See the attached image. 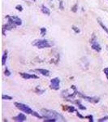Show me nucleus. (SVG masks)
<instances>
[{
	"label": "nucleus",
	"instance_id": "obj_27",
	"mask_svg": "<svg viewBox=\"0 0 108 122\" xmlns=\"http://www.w3.org/2000/svg\"><path fill=\"white\" fill-rule=\"evenodd\" d=\"M59 8H60V10H64V2H63L62 0H60V1H59Z\"/></svg>",
	"mask_w": 108,
	"mask_h": 122
},
{
	"label": "nucleus",
	"instance_id": "obj_13",
	"mask_svg": "<svg viewBox=\"0 0 108 122\" xmlns=\"http://www.w3.org/2000/svg\"><path fill=\"white\" fill-rule=\"evenodd\" d=\"M7 59V51H5L4 53L3 54V56H2V64L3 65H5Z\"/></svg>",
	"mask_w": 108,
	"mask_h": 122
},
{
	"label": "nucleus",
	"instance_id": "obj_24",
	"mask_svg": "<svg viewBox=\"0 0 108 122\" xmlns=\"http://www.w3.org/2000/svg\"><path fill=\"white\" fill-rule=\"evenodd\" d=\"M85 118L89 119V121L90 122H93V116H92V115H88V116H86Z\"/></svg>",
	"mask_w": 108,
	"mask_h": 122
},
{
	"label": "nucleus",
	"instance_id": "obj_17",
	"mask_svg": "<svg viewBox=\"0 0 108 122\" xmlns=\"http://www.w3.org/2000/svg\"><path fill=\"white\" fill-rule=\"evenodd\" d=\"M2 99L3 100H11L12 99V97H11V96H9V95H6V94H3Z\"/></svg>",
	"mask_w": 108,
	"mask_h": 122
},
{
	"label": "nucleus",
	"instance_id": "obj_23",
	"mask_svg": "<svg viewBox=\"0 0 108 122\" xmlns=\"http://www.w3.org/2000/svg\"><path fill=\"white\" fill-rule=\"evenodd\" d=\"M108 121V116H107V117H104L103 118H100V119H98V121L99 122H103V121Z\"/></svg>",
	"mask_w": 108,
	"mask_h": 122
},
{
	"label": "nucleus",
	"instance_id": "obj_18",
	"mask_svg": "<svg viewBox=\"0 0 108 122\" xmlns=\"http://www.w3.org/2000/svg\"><path fill=\"white\" fill-rule=\"evenodd\" d=\"M72 30H74V32H75L76 33H79L80 32V29H78L76 26H75V25H73V26L72 27Z\"/></svg>",
	"mask_w": 108,
	"mask_h": 122
},
{
	"label": "nucleus",
	"instance_id": "obj_11",
	"mask_svg": "<svg viewBox=\"0 0 108 122\" xmlns=\"http://www.w3.org/2000/svg\"><path fill=\"white\" fill-rule=\"evenodd\" d=\"M63 109L65 110L67 112H70V113L75 112L77 111L74 106H63Z\"/></svg>",
	"mask_w": 108,
	"mask_h": 122
},
{
	"label": "nucleus",
	"instance_id": "obj_14",
	"mask_svg": "<svg viewBox=\"0 0 108 122\" xmlns=\"http://www.w3.org/2000/svg\"><path fill=\"white\" fill-rule=\"evenodd\" d=\"M98 24L100 25V26L102 27V29H103V30H105V32L108 34V29L107 28V26H106V25H104V24H103V22H102L101 20H100V19H98Z\"/></svg>",
	"mask_w": 108,
	"mask_h": 122
},
{
	"label": "nucleus",
	"instance_id": "obj_19",
	"mask_svg": "<svg viewBox=\"0 0 108 122\" xmlns=\"http://www.w3.org/2000/svg\"><path fill=\"white\" fill-rule=\"evenodd\" d=\"M35 91H36L38 94H43V93L45 92V90H40V88H39L38 86H37V88H36V90H35Z\"/></svg>",
	"mask_w": 108,
	"mask_h": 122
},
{
	"label": "nucleus",
	"instance_id": "obj_20",
	"mask_svg": "<svg viewBox=\"0 0 108 122\" xmlns=\"http://www.w3.org/2000/svg\"><path fill=\"white\" fill-rule=\"evenodd\" d=\"M77 7H78V4L77 3H76V4L72 7V9L71 10H72V11H73V12H76V11H77Z\"/></svg>",
	"mask_w": 108,
	"mask_h": 122
},
{
	"label": "nucleus",
	"instance_id": "obj_5",
	"mask_svg": "<svg viewBox=\"0 0 108 122\" xmlns=\"http://www.w3.org/2000/svg\"><path fill=\"white\" fill-rule=\"evenodd\" d=\"M7 19L8 20V22L13 24L15 26H20L22 25V20L18 16H11V15H7Z\"/></svg>",
	"mask_w": 108,
	"mask_h": 122
},
{
	"label": "nucleus",
	"instance_id": "obj_4",
	"mask_svg": "<svg viewBox=\"0 0 108 122\" xmlns=\"http://www.w3.org/2000/svg\"><path fill=\"white\" fill-rule=\"evenodd\" d=\"M90 43H91V47L93 50H94L97 52H100L102 51V47L99 45V43L98 42L97 38H96L95 35H93L92 38L90 39Z\"/></svg>",
	"mask_w": 108,
	"mask_h": 122
},
{
	"label": "nucleus",
	"instance_id": "obj_12",
	"mask_svg": "<svg viewBox=\"0 0 108 122\" xmlns=\"http://www.w3.org/2000/svg\"><path fill=\"white\" fill-rule=\"evenodd\" d=\"M42 13H44V14H46L47 15H50V9H49L47 7H46L45 5H42Z\"/></svg>",
	"mask_w": 108,
	"mask_h": 122
},
{
	"label": "nucleus",
	"instance_id": "obj_21",
	"mask_svg": "<svg viewBox=\"0 0 108 122\" xmlns=\"http://www.w3.org/2000/svg\"><path fill=\"white\" fill-rule=\"evenodd\" d=\"M11 72H10L8 68H6V69H5V71H4V74H5V76H11Z\"/></svg>",
	"mask_w": 108,
	"mask_h": 122
},
{
	"label": "nucleus",
	"instance_id": "obj_31",
	"mask_svg": "<svg viewBox=\"0 0 108 122\" xmlns=\"http://www.w3.org/2000/svg\"><path fill=\"white\" fill-rule=\"evenodd\" d=\"M107 1H108V0H107Z\"/></svg>",
	"mask_w": 108,
	"mask_h": 122
},
{
	"label": "nucleus",
	"instance_id": "obj_30",
	"mask_svg": "<svg viewBox=\"0 0 108 122\" xmlns=\"http://www.w3.org/2000/svg\"><path fill=\"white\" fill-rule=\"evenodd\" d=\"M50 1H52V0H50Z\"/></svg>",
	"mask_w": 108,
	"mask_h": 122
},
{
	"label": "nucleus",
	"instance_id": "obj_8",
	"mask_svg": "<svg viewBox=\"0 0 108 122\" xmlns=\"http://www.w3.org/2000/svg\"><path fill=\"white\" fill-rule=\"evenodd\" d=\"M20 75L25 80H29V79H38V76L35 74H30V73H25V72H20Z\"/></svg>",
	"mask_w": 108,
	"mask_h": 122
},
{
	"label": "nucleus",
	"instance_id": "obj_1",
	"mask_svg": "<svg viewBox=\"0 0 108 122\" xmlns=\"http://www.w3.org/2000/svg\"><path fill=\"white\" fill-rule=\"evenodd\" d=\"M42 117L44 118H48V119H55L56 121H66L64 117L62 115H60L59 112H57L54 110H49V109H43L41 110Z\"/></svg>",
	"mask_w": 108,
	"mask_h": 122
},
{
	"label": "nucleus",
	"instance_id": "obj_16",
	"mask_svg": "<svg viewBox=\"0 0 108 122\" xmlns=\"http://www.w3.org/2000/svg\"><path fill=\"white\" fill-rule=\"evenodd\" d=\"M40 32H41V35H42V37H44L46 33V29L44 28V27H42V28L40 29Z\"/></svg>",
	"mask_w": 108,
	"mask_h": 122
},
{
	"label": "nucleus",
	"instance_id": "obj_7",
	"mask_svg": "<svg viewBox=\"0 0 108 122\" xmlns=\"http://www.w3.org/2000/svg\"><path fill=\"white\" fill-rule=\"evenodd\" d=\"M59 86H60V79L59 77H54L50 80V87L51 88L52 90H58L59 89Z\"/></svg>",
	"mask_w": 108,
	"mask_h": 122
},
{
	"label": "nucleus",
	"instance_id": "obj_3",
	"mask_svg": "<svg viewBox=\"0 0 108 122\" xmlns=\"http://www.w3.org/2000/svg\"><path fill=\"white\" fill-rule=\"evenodd\" d=\"M14 105L15 106V107L18 108L20 111L23 112H25L26 114H30V115H32L33 111L29 107V106L25 105V104H24V103H18V102H15L14 103Z\"/></svg>",
	"mask_w": 108,
	"mask_h": 122
},
{
	"label": "nucleus",
	"instance_id": "obj_22",
	"mask_svg": "<svg viewBox=\"0 0 108 122\" xmlns=\"http://www.w3.org/2000/svg\"><path fill=\"white\" fill-rule=\"evenodd\" d=\"M15 9L17 10V11H23V7L21 5H16L15 6Z\"/></svg>",
	"mask_w": 108,
	"mask_h": 122
},
{
	"label": "nucleus",
	"instance_id": "obj_2",
	"mask_svg": "<svg viewBox=\"0 0 108 122\" xmlns=\"http://www.w3.org/2000/svg\"><path fill=\"white\" fill-rule=\"evenodd\" d=\"M32 45L38 47L39 49L49 48V47L51 46V44L47 40H46V39H38V40H35L34 42L32 43Z\"/></svg>",
	"mask_w": 108,
	"mask_h": 122
},
{
	"label": "nucleus",
	"instance_id": "obj_15",
	"mask_svg": "<svg viewBox=\"0 0 108 122\" xmlns=\"http://www.w3.org/2000/svg\"><path fill=\"white\" fill-rule=\"evenodd\" d=\"M32 116H33V117H36L37 118H39V119H42V118H44V117H42V115L41 116L40 114H38V112H35V111L33 112Z\"/></svg>",
	"mask_w": 108,
	"mask_h": 122
},
{
	"label": "nucleus",
	"instance_id": "obj_9",
	"mask_svg": "<svg viewBox=\"0 0 108 122\" xmlns=\"http://www.w3.org/2000/svg\"><path fill=\"white\" fill-rule=\"evenodd\" d=\"M27 120L26 116L23 113H20L19 115H17L16 117H13V121H17V122H22V121H25Z\"/></svg>",
	"mask_w": 108,
	"mask_h": 122
},
{
	"label": "nucleus",
	"instance_id": "obj_29",
	"mask_svg": "<svg viewBox=\"0 0 108 122\" xmlns=\"http://www.w3.org/2000/svg\"><path fill=\"white\" fill-rule=\"evenodd\" d=\"M32 1H33V2H35V1H36V0H32Z\"/></svg>",
	"mask_w": 108,
	"mask_h": 122
},
{
	"label": "nucleus",
	"instance_id": "obj_6",
	"mask_svg": "<svg viewBox=\"0 0 108 122\" xmlns=\"http://www.w3.org/2000/svg\"><path fill=\"white\" fill-rule=\"evenodd\" d=\"M79 97L82 98V99H85L86 101L89 102V103H97L99 102V98H97V97H89V96H86V95H84L82 94L81 93L78 92V94H77Z\"/></svg>",
	"mask_w": 108,
	"mask_h": 122
},
{
	"label": "nucleus",
	"instance_id": "obj_26",
	"mask_svg": "<svg viewBox=\"0 0 108 122\" xmlns=\"http://www.w3.org/2000/svg\"><path fill=\"white\" fill-rule=\"evenodd\" d=\"M103 72L104 74L106 75V76H107V79L108 80V68H105L103 69Z\"/></svg>",
	"mask_w": 108,
	"mask_h": 122
},
{
	"label": "nucleus",
	"instance_id": "obj_10",
	"mask_svg": "<svg viewBox=\"0 0 108 122\" xmlns=\"http://www.w3.org/2000/svg\"><path fill=\"white\" fill-rule=\"evenodd\" d=\"M35 72H38V73L42 74L43 76H49L50 75V72L49 70L47 69H43V68H37V69L34 70Z\"/></svg>",
	"mask_w": 108,
	"mask_h": 122
},
{
	"label": "nucleus",
	"instance_id": "obj_25",
	"mask_svg": "<svg viewBox=\"0 0 108 122\" xmlns=\"http://www.w3.org/2000/svg\"><path fill=\"white\" fill-rule=\"evenodd\" d=\"M44 121H46V122H55L57 121L55 119H48V118H45Z\"/></svg>",
	"mask_w": 108,
	"mask_h": 122
},
{
	"label": "nucleus",
	"instance_id": "obj_28",
	"mask_svg": "<svg viewBox=\"0 0 108 122\" xmlns=\"http://www.w3.org/2000/svg\"><path fill=\"white\" fill-rule=\"evenodd\" d=\"M76 115H77V117L79 118H80V119H85V117H83V116H82L80 112H78L77 111H76Z\"/></svg>",
	"mask_w": 108,
	"mask_h": 122
}]
</instances>
